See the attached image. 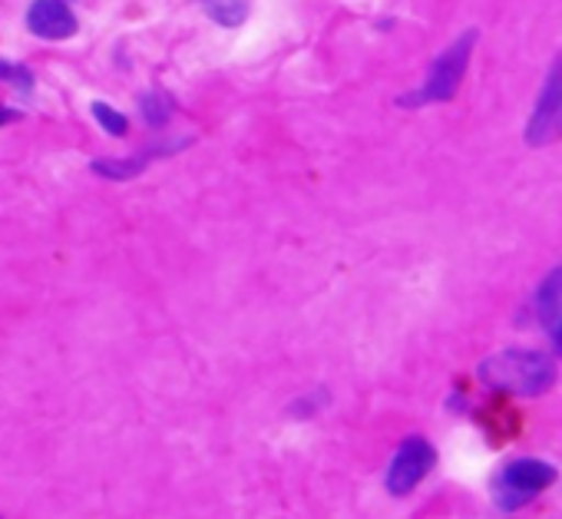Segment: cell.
I'll return each mask as SVG.
<instances>
[{
    "label": "cell",
    "mask_w": 562,
    "mask_h": 519,
    "mask_svg": "<svg viewBox=\"0 0 562 519\" xmlns=\"http://www.w3.org/2000/svg\"><path fill=\"white\" fill-rule=\"evenodd\" d=\"M93 116H97V123H100L110 136H123V133L130 129L126 116H123V113H116V110H113V106H106V103H93Z\"/></svg>",
    "instance_id": "9"
},
{
    "label": "cell",
    "mask_w": 562,
    "mask_h": 519,
    "mask_svg": "<svg viewBox=\"0 0 562 519\" xmlns=\"http://www.w3.org/2000/svg\"><path fill=\"white\" fill-rule=\"evenodd\" d=\"M476 44V31H467L463 37H457L430 67L427 74V83L417 97L404 100V103H443L457 93L463 74H467V64H470V50Z\"/></svg>",
    "instance_id": "2"
},
{
    "label": "cell",
    "mask_w": 562,
    "mask_h": 519,
    "mask_svg": "<svg viewBox=\"0 0 562 519\" xmlns=\"http://www.w3.org/2000/svg\"><path fill=\"white\" fill-rule=\"evenodd\" d=\"M143 162L146 159H133V162H93V172H100V176H113V179H123V176H136L139 169H143Z\"/></svg>",
    "instance_id": "11"
},
{
    "label": "cell",
    "mask_w": 562,
    "mask_h": 519,
    "mask_svg": "<svg viewBox=\"0 0 562 519\" xmlns=\"http://www.w3.org/2000/svg\"><path fill=\"white\" fill-rule=\"evenodd\" d=\"M205 14L222 27H238L248 14V0H202Z\"/></svg>",
    "instance_id": "8"
},
{
    "label": "cell",
    "mask_w": 562,
    "mask_h": 519,
    "mask_svg": "<svg viewBox=\"0 0 562 519\" xmlns=\"http://www.w3.org/2000/svg\"><path fill=\"white\" fill-rule=\"evenodd\" d=\"M552 341H555V351H559V358H562V321L552 328Z\"/></svg>",
    "instance_id": "14"
},
{
    "label": "cell",
    "mask_w": 562,
    "mask_h": 519,
    "mask_svg": "<svg viewBox=\"0 0 562 519\" xmlns=\"http://www.w3.org/2000/svg\"><path fill=\"white\" fill-rule=\"evenodd\" d=\"M536 315L549 331L562 321V269H555L536 292Z\"/></svg>",
    "instance_id": "7"
},
{
    "label": "cell",
    "mask_w": 562,
    "mask_h": 519,
    "mask_svg": "<svg viewBox=\"0 0 562 519\" xmlns=\"http://www.w3.org/2000/svg\"><path fill=\"white\" fill-rule=\"evenodd\" d=\"M143 113H146V120L153 123V126H162L166 120H169V100L166 97H159V93H149V97H143Z\"/></svg>",
    "instance_id": "10"
},
{
    "label": "cell",
    "mask_w": 562,
    "mask_h": 519,
    "mask_svg": "<svg viewBox=\"0 0 562 519\" xmlns=\"http://www.w3.org/2000/svg\"><path fill=\"white\" fill-rule=\"evenodd\" d=\"M559 123H562V57L552 64V74L546 80L539 106L532 110V120H529V129H526V143L529 146H542L555 133Z\"/></svg>",
    "instance_id": "5"
},
{
    "label": "cell",
    "mask_w": 562,
    "mask_h": 519,
    "mask_svg": "<svg viewBox=\"0 0 562 519\" xmlns=\"http://www.w3.org/2000/svg\"><path fill=\"white\" fill-rule=\"evenodd\" d=\"M0 80H8V83H14V87H21V90H31L34 83V77H31V70L27 67H18V64H0Z\"/></svg>",
    "instance_id": "12"
},
{
    "label": "cell",
    "mask_w": 562,
    "mask_h": 519,
    "mask_svg": "<svg viewBox=\"0 0 562 519\" xmlns=\"http://www.w3.org/2000/svg\"><path fill=\"white\" fill-rule=\"evenodd\" d=\"M434 466V447L424 440V437H407L401 447H397V456L387 470V489L394 496H404L411 493L424 476L427 470Z\"/></svg>",
    "instance_id": "4"
},
{
    "label": "cell",
    "mask_w": 562,
    "mask_h": 519,
    "mask_svg": "<svg viewBox=\"0 0 562 519\" xmlns=\"http://www.w3.org/2000/svg\"><path fill=\"white\" fill-rule=\"evenodd\" d=\"M21 113L18 110H4V106H0V126H8V123H14Z\"/></svg>",
    "instance_id": "13"
},
{
    "label": "cell",
    "mask_w": 562,
    "mask_h": 519,
    "mask_svg": "<svg viewBox=\"0 0 562 519\" xmlns=\"http://www.w3.org/2000/svg\"><path fill=\"white\" fill-rule=\"evenodd\" d=\"M552 479H555V470L549 463H542V460H516L496 479L499 506H519L522 499H529L539 489H546Z\"/></svg>",
    "instance_id": "3"
},
{
    "label": "cell",
    "mask_w": 562,
    "mask_h": 519,
    "mask_svg": "<svg viewBox=\"0 0 562 519\" xmlns=\"http://www.w3.org/2000/svg\"><path fill=\"white\" fill-rule=\"evenodd\" d=\"M27 27L44 41H67L77 34V18L64 0H34L27 11Z\"/></svg>",
    "instance_id": "6"
},
{
    "label": "cell",
    "mask_w": 562,
    "mask_h": 519,
    "mask_svg": "<svg viewBox=\"0 0 562 519\" xmlns=\"http://www.w3.org/2000/svg\"><path fill=\"white\" fill-rule=\"evenodd\" d=\"M480 381L493 391L539 397L555 384V364L539 351H503L480 364Z\"/></svg>",
    "instance_id": "1"
}]
</instances>
